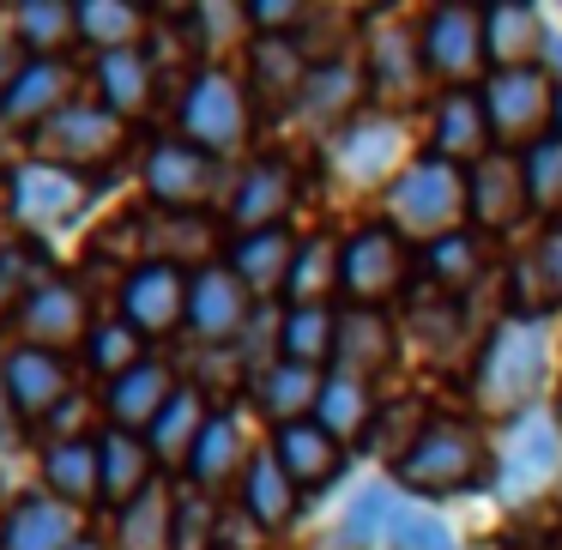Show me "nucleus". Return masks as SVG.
I'll return each mask as SVG.
<instances>
[{"label": "nucleus", "mask_w": 562, "mask_h": 550, "mask_svg": "<svg viewBox=\"0 0 562 550\" xmlns=\"http://www.w3.org/2000/svg\"><path fill=\"white\" fill-rule=\"evenodd\" d=\"M544 375H550L544 321H532V315L502 321L484 345V363H477V405L496 417H520L544 393Z\"/></svg>", "instance_id": "f257e3e1"}, {"label": "nucleus", "mask_w": 562, "mask_h": 550, "mask_svg": "<svg viewBox=\"0 0 562 550\" xmlns=\"http://www.w3.org/2000/svg\"><path fill=\"white\" fill-rule=\"evenodd\" d=\"M465 212V182L448 158H424L387 188V218L400 236H453L448 224Z\"/></svg>", "instance_id": "f03ea898"}, {"label": "nucleus", "mask_w": 562, "mask_h": 550, "mask_svg": "<svg viewBox=\"0 0 562 550\" xmlns=\"http://www.w3.org/2000/svg\"><path fill=\"white\" fill-rule=\"evenodd\" d=\"M484 441L465 424H429L400 460V484L424 490V496H448V490H472L484 478Z\"/></svg>", "instance_id": "7ed1b4c3"}, {"label": "nucleus", "mask_w": 562, "mask_h": 550, "mask_svg": "<svg viewBox=\"0 0 562 550\" xmlns=\"http://www.w3.org/2000/svg\"><path fill=\"white\" fill-rule=\"evenodd\" d=\"M182 139L200 146L206 158H231L248 139V98L231 74H218V67L194 74V86L182 98Z\"/></svg>", "instance_id": "20e7f679"}, {"label": "nucleus", "mask_w": 562, "mask_h": 550, "mask_svg": "<svg viewBox=\"0 0 562 550\" xmlns=\"http://www.w3.org/2000/svg\"><path fill=\"white\" fill-rule=\"evenodd\" d=\"M7 206H13V218L25 231H55V224H67L86 206V176L67 170V164L31 158L7 176Z\"/></svg>", "instance_id": "39448f33"}, {"label": "nucleus", "mask_w": 562, "mask_h": 550, "mask_svg": "<svg viewBox=\"0 0 562 550\" xmlns=\"http://www.w3.org/2000/svg\"><path fill=\"white\" fill-rule=\"evenodd\" d=\"M484 115H490V139H502V146H544V122L557 115V91H550V79L538 67L496 74Z\"/></svg>", "instance_id": "423d86ee"}, {"label": "nucleus", "mask_w": 562, "mask_h": 550, "mask_svg": "<svg viewBox=\"0 0 562 550\" xmlns=\"http://www.w3.org/2000/svg\"><path fill=\"white\" fill-rule=\"evenodd\" d=\"M405 279V236L393 224H375V231H357L351 243L339 248V291L351 296L357 308H375L400 291Z\"/></svg>", "instance_id": "0eeeda50"}, {"label": "nucleus", "mask_w": 562, "mask_h": 550, "mask_svg": "<svg viewBox=\"0 0 562 550\" xmlns=\"http://www.w3.org/2000/svg\"><path fill=\"white\" fill-rule=\"evenodd\" d=\"M122 321L139 339H164V333L188 327V279L176 260H146L122 279Z\"/></svg>", "instance_id": "6e6552de"}, {"label": "nucleus", "mask_w": 562, "mask_h": 550, "mask_svg": "<svg viewBox=\"0 0 562 550\" xmlns=\"http://www.w3.org/2000/svg\"><path fill=\"white\" fill-rule=\"evenodd\" d=\"M31 146L43 151L49 164H103L122 151V115L103 110V103H67L55 122H43L37 134H31Z\"/></svg>", "instance_id": "1a4fd4ad"}, {"label": "nucleus", "mask_w": 562, "mask_h": 550, "mask_svg": "<svg viewBox=\"0 0 562 550\" xmlns=\"http://www.w3.org/2000/svg\"><path fill=\"white\" fill-rule=\"evenodd\" d=\"M146 188L158 206L170 212H194L212 200V188H218V158H206L200 146H188V139H158L146 158Z\"/></svg>", "instance_id": "9d476101"}, {"label": "nucleus", "mask_w": 562, "mask_h": 550, "mask_svg": "<svg viewBox=\"0 0 562 550\" xmlns=\"http://www.w3.org/2000/svg\"><path fill=\"white\" fill-rule=\"evenodd\" d=\"M0 381H7V393H13L25 424H49L74 400V375H67L61 351H37V345H13L7 363H0Z\"/></svg>", "instance_id": "9b49d317"}, {"label": "nucleus", "mask_w": 562, "mask_h": 550, "mask_svg": "<svg viewBox=\"0 0 562 550\" xmlns=\"http://www.w3.org/2000/svg\"><path fill=\"white\" fill-rule=\"evenodd\" d=\"M13 327L25 333V345H37V351H61V345H74V339L91 333L86 296H79L67 279H43L37 291L13 308Z\"/></svg>", "instance_id": "f8f14e48"}, {"label": "nucleus", "mask_w": 562, "mask_h": 550, "mask_svg": "<svg viewBox=\"0 0 562 550\" xmlns=\"http://www.w3.org/2000/svg\"><path fill=\"white\" fill-rule=\"evenodd\" d=\"M248 321V284L231 267H200L188 279V333H200V345H231Z\"/></svg>", "instance_id": "ddd939ff"}, {"label": "nucleus", "mask_w": 562, "mask_h": 550, "mask_svg": "<svg viewBox=\"0 0 562 550\" xmlns=\"http://www.w3.org/2000/svg\"><path fill=\"white\" fill-rule=\"evenodd\" d=\"M67 103H79L74 98V67H67V61H25V74L0 91V122L31 127V134H37V127L55 122Z\"/></svg>", "instance_id": "4468645a"}, {"label": "nucleus", "mask_w": 562, "mask_h": 550, "mask_svg": "<svg viewBox=\"0 0 562 550\" xmlns=\"http://www.w3.org/2000/svg\"><path fill=\"white\" fill-rule=\"evenodd\" d=\"M79 545V514L55 502L49 490H31L0 514V550H74Z\"/></svg>", "instance_id": "2eb2a0df"}, {"label": "nucleus", "mask_w": 562, "mask_h": 550, "mask_svg": "<svg viewBox=\"0 0 562 550\" xmlns=\"http://www.w3.org/2000/svg\"><path fill=\"white\" fill-rule=\"evenodd\" d=\"M424 67L441 79H472L484 67V19L465 13V7H448L424 25Z\"/></svg>", "instance_id": "dca6fc26"}, {"label": "nucleus", "mask_w": 562, "mask_h": 550, "mask_svg": "<svg viewBox=\"0 0 562 550\" xmlns=\"http://www.w3.org/2000/svg\"><path fill=\"white\" fill-rule=\"evenodd\" d=\"M291 200H296V176H291V164H279V158H260L255 170L236 182V194H231V218H236V231L243 236H255V231H279V218L291 212Z\"/></svg>", "instance_id": "f3484780"}, {"label": "nucleus", "mask_w": 562, "mask_h": 550, "mask_svg": "<svg viewBox=\"0 0 562 550\" xmlns=\"http://www.w3.org/2000/svg\"><path fill=\"white\" fill-rule=\"evenodd\" d=\"M526 164L520 158H484L472 170V182H465V212H472L477 224H490V231H508L514 218L526 212Z\"/></svg>", "instance_id": "a211bd4d"}, {"label": "nucleus", "mask_w": 562, "mask_h": 550, "mask_svg": "<svg viewBox=\"0 0 562 550\" xmlns=\"http://www.w3.org/2000/svg\"><path fill=\"white\" fill-rule=\"evenodd\" d=\"M557 465H562V429L544 424V417H526V424L502 441V490H508V496L538 490Z\"/></svg>", "instance_id": "6ab92c4d"}, {"label": "nucleus", "mask_w": 562, "mask_h": 550, "mask_svg": "<svg viewBox=\"0 0 562 550\" xmlns=\"http://www.w3.org/2000/svg\"><path fill=\"white\" fill-rule=\"evenodd\" d=\"M43 484H49L55 502L79 508V502L103 496L98 478V436H67V441H43Z\"/></svg>", "instance_id": "aec40b11"}, {"label": "nucleus", "mask_w": 562, "mask_h": 550, "mask_svg": "<svg viewBox=\"0 0 562 550\" xmlns=\"http://www.w3.org/2000/svg\"><path fill=\"white\" fill-rule=\"evenodd\" d=\"M176 375L158 363V357H146V363H134L122 381H110V417L115 429H151L158 424V412L176 400Z\"/></svg>", "instance_id": "412c9836"}, {"label": "nucleus", "mask_w": 562, "mask_h": 550, "mask_svg": "<svg viewBox=\"0 0 562 550\" xmlns=\"http://www.w3.org/2000/svg\"><path fill=\"white\" fill-rule=\"evenodd\" d=\"M400 146H405L400 127L363 115V122H351L339 139H333V170H339L345 182H375L387 164H400Z\"/></svg>", "instance_id": "4be33fe9"}, {"label": "nucleus", "mask_w": 562, "mask_h": 550, "mask_svg": "<svg viewBox=\"0 0 562 550\" xmlns=\"http://www.w3.org/2000/svg\"><path fill=\"white\" fill-rule=\"evenodd\" d=\"M272 460L284 465V478H291L296 490H321L333 472H339V436H327L321 424H284L279 441H272Z\"/></svg>", "instance_id": "5701e85b"}, {"label": "nucleus", "mask_w": 562, "mask_h": 550, "mask_svg": "<svg viewBox=\"0 0 562 550\" xmlns=\"http://www.w3.org/2000/svg\"><path fill=\"white\" fill-rule=\"evenodd\" d=\"M544 13L538 7H496V13L484 19V55L502 67V74H520V67H532V55H544Z\"/></svg>", "instance_id": "b1692460"}, {"label": "nucleus", "mask_w": 562, "mask_h": 550, "mask_svg": "<svg viewBox=\"0 0 562 550\" xmlns=\"http://www.w3.org/2000/svg\"><path fill=\"white\" fill-rule=\"evenodd\" d=\"M98 478H103V496L110 502H134L151 490V448L146 436H134V429H103L98 436Z\"/></svg>", "instance_id": "393cba45"}, {"label": "nucleus", "mask_w": 562, "mask_h": 550, "mask_svg": "<svg viewBox=\"0 0 562 550\" xmlns=\"http://www.w3.org/2000/svg\"><path fill=\"white\" fill-rule=\"evenodd\" d=\"M13 43L31 61H67V49L79 43V13L55 7V0H31L13 13Z\"/></svg>", "instance_id": "a878e982"}, {"label": "nucleus", "mask_w": 562, "mask_h": 550, "mask_svg": "<svg viewBox=\"0 0 562 550\" xmlns=\"http://www.w3.org/2000/svg\"><path fill=\"white\" fill-rule=\"evenodd\" d=\"M236 472H248L243 429H236V417H206L194 453H188V478H194V490H206V496H212V490L231 484Z\"/></svg>", "instance_id": "bb28decb"}, {"label": "nucleus", "mask_w": 562, "mask_h": 550, "mask_svg": "<svg viewBox=\"0 0 562 550\" xmlns=\"http://www.w3.org/2000/svg\"><path fill=\"white\" fill-rule=\"evenodd\" d=\"M308 86V61L291 37H255V98L267 110H284L296 103Z\"/></svg>", "instance_id": "cd10ccee"}, {"label": "nucleus", "mask_w": 562, "mask_h": 550, "mask_svg": "<svg viewBox=\"0 0 562 550\" xmlns=\"http://www.w3.org/2000/svg\"><path fill=\"white\" fill-rule=\"evenodd\" d=\"M291 236L284 231H255L231 248V272L248 284V296H272L279 284H291Z\"/></svg>", "instance_id": "c85d7f7f"}, {"label": "nucleus", "mask_w": 562, "mask_h": 550, "mask_svg": "<svg viewBox=\"0 0 562 550\" xmlns=\"http://www.w3.org/2000/svg\"><path fill=\"white\" fill-rule=\"evenodd\" d=\"M200 429H206V400H200L194 388H182V393H176V400L158 412V424L146 429L151 460H164V465H188V453H194Z\"/></svg>", "instance_id": "c756f323"}, {"label": "nucleus", "mask_w": 562, "mask_h": 550, "mask_svg": "<svg viewBox=\"0 0 562 550\" xmlns=\"http://www.w3.org/2000/svg\"><path fill=\"white\" fill-rule=\"evenodd\" d=\"M243 508L255 526H284L296 514V484L284 478V465L272 453H255L243 472Z\"/></svg>", "instance_id": "7c9ffc66"}, {"label": "nucleus", "mask_w": 562, "mask_h": 550, "mask_svg": "<svg viewBox=\"0 0 562 550\" xmlns=\"http://www.w3.org/2000/svg\"><path fill=\"white\" fill-rule=\"evenodd\" d=\"M436 146H441V158H448V164H460V158H477V164H484L490 115H484V103H477L472 91H453V98L441 103V115H436Z\"/></svg>", "instance_id": "2f4dec72"}, {"label": "nucleus", "mask_w": 562, "mask_h": 550, "mask_svg": "<svg viewBox=\"0 0 562 550\" xmlns=\"http://www.w3.org/2000/svg\"><path fill=\"white\" fill-rule=\"evenodd\" d=\"M98 91H103V110L115 115H139L151 98V61L139 49H115V55H98Z\"/></svg>", "instance_id": "473e14b6"}, {"label": "nucleus", "mask_w": 562, "mask_h": 550, "mask_svg": "<svg viewBox=\"0 0 562 550\" xmlns=\"http://www.w3.org/2000/svg\"><path fill=\"white\" fill-rule=\"evenodd\" d=\"M333 357L345 363V375L363 381L369 369H381L393 357V339H387V321L375 315V308H351V315L339 321V345H333Z\"/></svg>", "instance_id": "72a5a7b5"}, {"label": "nucleus", "mask_w": 562, "mask_h": 550, "mask_svg": "<svg viewBox=\"0 0 562 550\" xmlns=\"http://www.w3.org/2000/svg\"><path fill=\"white\" fill-rule=\"evenodd\" d=\"M255 400H260V412L279 417V424H303L308 405H321V381H315V369H303V363H272L267 375H260Z\"/></svg>", "instance_id": "f704fd0d"}, {"label": "nucleus", "mask_w": 562, "mask_h": 550, "mask_svg": "<svg viewBox=\"0 0 562 550\" xmlns=\"http://www.w3.org/2000/svg\"><path fill=\"white\" fill-rule=\"evenodd\" d=\"M79 13V43L98 55H115V49H134V37L146 31V13H134V7H122V0H86V7H74Z\"/></svg>", "instance_id": "c9c22d12"}, {"label": "nucleus", "mask_w": 562, "mask_h": 550, "mask_svg": "<svg viewBox=\"0 0 562 550\" xmlns=\"http://www.w3.org/2000/svg\"><path fill=\"white\" fill-rule=\"evenodd\" d=\"M279 345H284V363L315 369L321 357H333V345H339V321L327 315V303L291 308V315H284V327H279Z\"/></svg>", "instance_id": "e433bc0d"}, {"label": "nucleus", "mask_w": 562, "mask_h": 550, "mask_svg": "<svg viewBox=\"0 0 562 550\" xmlns=\"http://www.w3.org/2000/svg\"><path fill=\"white\" fill-rule=\"evenodd\" d=\"M321 429L327 436H363L369 424H375V400H369V388L357 375H333L321 381Z\"/></svg>", "instance_id": "4c0bfd02"}, {"label": "nucleus", "mask_w": 562, "mask_h": 550, "mask_svg": "<svg viewBox=\"0 0 562 550\" xmlns=\"http://www.w3.org/2000/svg\"><path fill=\"white\" fill-rule=\"evenodd\" d=\"M170 526H176V502L151 484L146 496H134L122 508V538L115 545L122 550H170Z\"/></svg>", "instance_id": "58836bf2"}, {"label": "nucleus", "mask_w": 562, "mask_h": 550, "mask_svg": "<svg viewBox=\"0 0 562 550\" xmlns=\"http://www.w3.org/2000/svg\"><path fill=\"white\" fill-rule=\"evenodd\" d=\"M393 502H400V490H393V484H363V490L351 496V508H345V520H339V545H345V550L375 545V538L387 532Z\"/></svg>", "instance_id": "ea45409f"}, {"label": "nucleus", "mask_w": 562, "mask_h": 550, "mask_svg": "<svg viewBox=\"0 0 562 550\" xmlns=\"http://www.w3.org/2000/svg\"><path fill=\"white\" fill-rule=\"evenodd\" d=\"M86 357H91V369H98V375L122 381L134 363H146V339H139L127 321H103V327L86 333Z\"/></svg>", "instance_id": "a19ab883"}, {"label": "nucleus", "mask_w": 562, "mask_h": 550, "mask_svg": "<svg viewBox=\"0 0 562 550\" xmlns=\"http://www.w3.org/2000/svg\"><path fill=\"white\" fill-rule=\"evenodd\" d=\"M333 284H339V248H333L327 236H315V243H303V255L291 260V284H284V291L296 296V308H308V303H321Z\"/></svg>", "instance_id": "79ce46f5"}, {"label": "nucleus", "mask_w": 562, "mask_h": 550, "mask_svg": "<svg viewBox=\"0 0 562 550\" xmlns=\"http://www.w3.org/2000/svg\"><path fill=\"white\" fill-rule=\"evenodd\" d=\"M387 538L393 550H460V538H453V526H441L436 514H424V508H405V502H393V514H387Z\"/></svg>", "instance_id": "37998d69"}, {"label": "nucleus", "mask_w": 562, "mask_h": 550, "mask_svg": "<svg viewBox=\"0 0 562 550\" xmlns=\"http://www.w3.org/2000/svg\"><path fill=\"white\" fill-rule=\"evenodd\" d=\"M429 272H436V284H441V296H460L465 284L484 272V248L472 243V236H441L436 248H429Z\"/></svg>", "instance_id": "c03bdc74"}, {"label": "nucleus", "mask_w": 562, "mask_h": 550, "mask_svg": "<svg viewBox=\"0 0 562 550\" xmlns=\"http://www.w3.org/2000/svg\"><path fill=\"white\" fill-rule=\"evenodd\" d=\"M218 545V514H212L206 490L176 496V526H170V550H212Z\"/></svg>", "instance_id": "a18cd8bd"}, {"label": "nucleus", "mask_w": 562, "mask_h": 550, "mask_svg": "<svg viewBox=\"0 0 562 550\" xmlns=\"http://www.w3.org/2000/svg\"><path fill=\"white\" fill-rule=\"evenodd\" d=\"M345 91H357V74L345 61H321V67H308V86H303V98H296V110L303 115H339Z\"/></svg>", "instance_id": "49530a36"}, {"label": "nucleus", "mask_w": 562, "mask_h": 550, "mask_svg": "<svg viewBox=\"0 0 562 550\" xmlns=\"http://www.w3.org/2000/svg\"><path fill=\"white\" fill-rule=\"evenodd\" d=\"M43 284V272H37V255L31 248H19V243H0V308L7 303H25L31 291Z\"/></svg>", "instance_id": "de8ad7c7"}, {"label": "nucleus", "mask_w": 562, "mask_h": 550, "mask_svg": "<svg viewBox=\"0 0 562 550\" xmlns=\"http://www.w3.org/2000/svg\"><path fill=\"white\" fill-rule=\"evenodd\" d=\"M526 188H532L538 206H562V139L526 151Z\"/></svg>", "instance_id": "09e8293b"}, {"label": "nucleus", "mask_w": 562, "mask_h": 550, "mask_svg": "<svg viewBox=\"0 0 562 550\" xmlns=\"http://www.w3.org/2000/svg\"><path fill=\"white\" fill-rule=\"evenodd\" d=\"M526 272H532V284H538V303H562V231L538 248V260Z\"/></svg>", "instance_id": "8fccbe9b"}, {"label": "nucleus", "mask_w": 562, "mask_h": 550, "mask_svg": "<svg viewBox=\"0 0 562 550\" xmlns=\"http://www.w3.org/2000/svg\"><path fill=\"white\" fill-rule=\"evenodd\" d=\"M19 429H25V417H19L13 393H7V381H0V453L19 448Z\"/></svg>", "instance_id": "3c124183"}, {"label": "nucleus", "mask_w": 562, "mask_h": 550, "mask_svg": "<svg viewBox=\"0 0 562 550\" xmlns=\"http://www.w3.org/2000/svg\"><path fill=\"white\" fill-rule=\"evenodd\" d=\"M25 61H31V55L19 49V43H7V37H0V91H7L19 74H25Z\"/></svg>", "instance_id": "603ef678"}, {"label": "nucleus", "mask_w": 562, "mask_h": 550, "mask_svg": "<svg viewBox=\"0 0 562 550\" xmlns=\"http://www.w3.org/2000/svg\"><path fill=\"white\" fill-rule=\"evenodd\" d=\"M74 550H103V545H98V538H79V545H74Z\"/></svg>", "instance_id": "864d4df0"}, {"label": "nucleus", "mask_w": 562, "mask_h": 550, "mask_svg": "<svg viewBox=\"0 0 562 550\" xmlns=\"http://www.w3.org/2000/svg\"><path fill=\"white\" fill-rule=\"evenodd\" d=\"M557 122H562V91H557Z\"/></svg>", "instance_id": "5fc2aeb1"}, {"label": "nucleus", "mask_w": 562, "mask_h": 550, "mask_svg": "<svg viewBox=\"0 0 562 550\" xmlns=\"http://www.w3.org/2000/svg\"><path fill=\"white\" fill-rule=\"evenodd\" d=\"M520 550H544V545H520Z\"/></svg>", "instance_id": "6e6d98bb"}]
</instances>
